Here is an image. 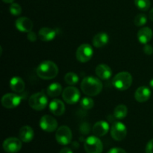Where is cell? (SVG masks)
<instances>
[{
    "label": "cell",
    "mask_w": 153,
    "mask_h": 153,
    "mask_svg": "<svg viewBox=\"0 0 153 153\" xmlns=\"http://www.w3.org/2000/svg\"><path fill=\"white\" fill-rule=\"evenodd\" d=\"M81 88L87 96L94 97L100 94L102 90V84L100 79L94 76H87L82 80Z\"/></svg>",
    "instance_id": "cell-1"
},
{
    "label": "cell",
    "mask_w": 153,
    "mask_h": 153,
    "mask_svg": "<svg viewBox=\"0 0 153 153\" xmlns=\"http://www.w3.org/2000/svg\"><path fill=\"white\" fill-rule=\"evenodd\" d=\"M37 75L42 79L50 80L58 74V67L56 64L51 61H45L40 63L36 69Z\"/></svg>",
    "instance_id": "cell-2"
},
{
    "label": "cell",
    "mask_w": 153,
    "mask_h": 153,
    "mask_svg": "<svg viewBox=\"0 0 153 153\" xmlns=\"http://www.w3.org/2000/svg\"><path fill=\"white\" fill-rule=\"evenodd\" d=\"M114 87L119 91H126L132 84V76L128 72H120L114 76L113 79Z\"/></svg>",
    "instance_id": "cell-3"
},
{
    "label": "cell",
    "mask_w": 153,
    "mask_h": 153,
    "mask_svg": "<svg viewBox=\"0 0 153 153\" xmlns=\"http://www.w3.org/2000/svg\"><path fill=\"white\" fill-rule=\"evenodd\" d=\"M48 99L43 92L32 94L28 100V105L31 108L36 111H42L47 106Z\"/></svg>",
    "instance_id": "cell-4"
},
{
    "label": "cell",
    "mask_w": 153,
    "mask_h": 153,
    "mask_svg": "<svg viewBox=\"0 0 153 153\" xmlns=\"http://www.w3.org/2000/svg\"><path fill=\"white\" fill-rule=\"evenodd\" d=\"M85 149L87 153H102L103 145L97 136H90L85 141Z\"/></svg>",
    "instance_id": "cell-5"
},
{
    "label": "cell",
    "mask_w": 153,
    "mask_h": 153,
    "mask_svg": "<svg viewBox=\"0 0 153 153\" xmlns=\"http://www.w3.org/2000/svg\"><path fill=\"white\" fill-rule=\"evenodd\" d=\"M93 55H94V49L92 46L88 43H84L79 46L77 49L76 57L79 62L86 63L92 58Z\"/></svg>",
    "instance_id": "cell-6"
},
{
    "label": "cell",
    "mask_w": 153,
    "mask_h": 153,
    "mask_svg": "<svg viewBox=\"0 0 153 153\" xmlns=\"http://www.w3.org/2000/svg\"><path fill=\"white\" fill-rule=\"evenodd\" d=\"M72 137L73 134L71 130L67 126H61L57 129L55 138L59 144L64 146L69 144L71 142Z\"/></svg>",
    "instance_id": "cell-7"
},
{
    "label": "cell",
    "mask_w": 153,
    "mask_h": 153,
    "mask_svg": "<svg viewBox=\"0 0 153 153\" xmlns=\"http://www.w3.org/2000/svg\"><path fill=\"white\" fill-rule=\"evenodd\" d=\"M22 99H23V97H22V96L9 93V94H6L5 95L3 96L1 102L4 108L11 109L17 107L20 104Z\"/></svg>",
    "instance_id": "cell-8"
},
{
    "label": "cell",
    "mask_w": 153,
    "mask_h": 153,
    "mask_svg": "<svg viewBox=\"0 0 153 153\" xmlns=\"http://www.w3.org/2000/svg\"><path fill=\"white\" fill-rule=\"evenodd\" d=\"M127 134V128L123 123L115 122L111 128V135L117 141L123 140Z\"/></svg>",
    "instance_id": "cell-9"
},
{
    "label": "cell",
    "mask_w": 153,
    "mask_h": 153,
    "mask_svg": "<svg viewBox=\"0 0 153 153\" xmlns=\"http://www.w3.org/2000/svg\"><path fill=\"white\" fill-rule=\"evenodd\" d=\"M62 97L68 104H76L80 99V92L75 87H67L63 91Z\"/></svg>",
    "instance_id": "cell-10"
},
{
    "label": "cell",
    "mask_w": 153,
    "mask_h": 153,
    "mask_svg": "<svg viewBox=\"0 0 153 153\" xmlns=\"http://www.w3.org/2000/svg\"><path fill=\"white\" fill-rule=\"evenodd\" d=\"M22 142L16 137H8L3 142V149L7 153H16L22 148Z\"/></svg>",
    "instance_id": "cell-11"
},
{
    "label": "cell",
    "mask_w": 153,
    "mask_h": 153,
    "mask_svg": "<svg viewBox=\"0 0 153 153\" xmlns=\"http://www.w3.org/2000/svg\"><path fill=\"white\" fill-rule=\"evenodd\" d=\"M40 126L46 132H52L58 128V122L53 117L50 115H44L40 120Z\"/></svg>",
    "instance_id": "cell-12"
},
{
    "label": "cell",
    "mask_w": 153,
    "mask_h": 153,
    "mask_svg": "<svg viewBox=\"0 0 153 153\" xmlns=\"http://www.w3.org/2000/svg\"><path fill=\"white\" fill-rule=\"evenodd\" d=\"M15 26H16V29L19 30V31L28 33L31 31L34 24L29 18L25 17V16H21V17L16 19V22H15Z\"/></svg>",
    "instance_id": "cell-13"
},
{
    "label": "cell",
    "mask_w": 153,
    "mask_h": 153,
    "mask_svg": "<svg viewBox=\"0 0 153 153\" xmlns=\"http://www.w3.org/2000/svg\"><path fill=\"white\" fill-rule=\"evenodd\" d=\"M151 97V91L148 87H139L135 91L134 98L139 102H144L149 100Z\"/></svg>",
    "instance_id": "cell-14"
},
{
    "label": "cell",
    "mask_w": 153,
    "mask_h": 153,
    "mask_svg": "<svg viewBox=\"0 0 153 153\" xmlns=\"http://www.w3.org/2000/svg\"><path fill=\"white\" fill-rule=\"evenodd\" d=\"M34 136V130L29 126H24L19 129V137L24 143H29L33 140Z\"/></svg>",
    "instance_id": "cell-15"
},
{
    "label": "cell",
    "mask_w": 153,
    "mask_h": 153,
    "mask_svg": "<svg viewBox=\"0 0 153 153\" xmlns=\"http://www.w3.org/2000/svg\"><path fill=\"white\" fill-rule=\"evenodd\" d=\"M49 110L55 116H61L65 111V105L61 100L55 99L49 104Z\"/></svg>",
    "instance_id": "cell-16"
},
{
    "label": "cell",
    "mask_w": 153,
    "mask_h": 153,
    "mask_svg": "<svg viewBox=\"0 0 153 153\" xmlns=\"http://www.w3.org/2000/svg\"><path fill=\"white\" fill-rule=\"evenodd\" d=\"M96 74L100 79L102 80H107L109 79L112 76V70L108 65L105 64H99L96 67Z\"/></svg>",
    "instance_id": "cell-17"
},
{
    "label": "cell",
    "mask_w": 153,
    "mask_h": 153,
    "mask_svg": "<svg viewBox=\"0 0 153 153\" xmlns=\"http://www.w3.org/2000/svg\"><path fill=\"white\" fill-rule=\"evenodd\" d=\"M109 131V125L105 121H98L93 126V132L97 137L105 136Z\"/></svg>",
    "instance_id": "cell-18"
},
{
    "label": "cell",
    "mask_w": 153,
    "mask_h": 153,
    "mask_svg": "<svg viewBox=\"0 0 153 153\" xmlns=\"http://www.w3.org/2000/svg\"><path fill=\"white\" fill-rule=\"evenodd\" d=\"M153 32L150 28L144 27V28H140L138 31L137 34V39L139 42L142 44H147L152 38Z\"/></svg>",
    "instance_id": "cell-19"
},
{
    "label": "cell",
    "mask_w": 153,
    "mask_h": 153,
    "mask_svg": "<svg viewBox=\"0 0 153 153\" xmlns=\"http://www.w3.org/2000/svg\"><path fill=\"white\" fill-rule=\"evenodd\" d=\"M39 37L41 40L45 42L52 41V40L55 38L56 36V31L55 30L52 29L51 28L48 27H43L40 29L38 32Z\"/></svg>",
    "instance_id": "cell-20"
},
{
    "label": "cell",
    "mask_w": 153,
    "mask_h": 153,
    "mask_svg": "<svg viewBox=\"0 0 153 153\" xmlns=\"http://www.w3.org/2000/svg\"><path fill=\"white\" fill-rule=\"evenodd\" d=\"M25 82L19 76H14L10 81V88L13 91L21 94L25 90Z\"/></svg>",
    "instance_id": "cell-21"
},
{
    "label": "cell",
    "mask_w": 153,
    "mask_h": 153,
    "mask_svg": "<svg viewBox=\"0 0 153 153\" xmlns=\"http://www.w3.org/2000/svg\"><path fill=\"white\" fill-rule=\"evenodd\" d=\"M109 37L106 33L100 32L96 34L93 39V45L96 48H102L108 43Z\"/></svg>",
    "instance_id": "cell-22"
},
{
    "label": "cell",
    "mask_w": 153,
    "mask_h": 153,
    "mask_svg": "<svg viewBox=\"0 0 153 153\" xmlns=\"http://www.w3.org/2000/svg\"><path fill=\"white\" fill-rule=\"evenodd\" d=\"M46 92H47L48 96L50 97H58L62 92V87L60 84L55 82L48 86Z\"/></svg>",
    "instance_id": "cell-23"
},
{
    "label": "cell",
    "mask_w": 153,
    "mask_h": 153,
    "mask_svg": "<svg viewBox=\"0 0 153 153\" xmlns=\"http://www.w3.org/2000/svg\"><path fill=\"white\" fill-rule=\"evenodd\" d=\"M128 108L124 105H119L114 110V116L117 120H123L127 116Z\"/></svg>",
    "instance_id": "cell-24"
},
{
    "label": "cell",
    "mask_w": 153,
    "mask_h": 153,
    "mask_svg": "<svg viewBox=\"0 0 153 153\" xmlns=\"http://www.w3.org/2000/svg\"><path fill=\"white\" fill-rule=\"evenodd\" d=\"M64 80H65L66 83L68 84V85H74L78 83L79 79L77 74H76L75 73L70 72V73H67L65 75V76H64Z\"/></svg>",
    "instance_id": "cell-25"
},
{
    "label": "cell",
    "mask_w": 153,
    "mask_h": 153,
    "mask_svg": "<svg viewBox=\"0 0 153 153\" xmlns=\"http://www.w3.org/2000/svg\"><path fill=\"white\" fill-rule=\"evenodd\" d=\"M135 6L142 11H146L149 10L151 5L150 0H134Z\"/></svg>",
    "instance_id": "cell-26"
},
{
    "label": "cell",
    "mask_w": 153,
    "mask_h": 153,
    "mask_svg": "<svg viewBox=\"0 0 153 153\" xmlns=\"http://www.w3.org/2000/svg\"><path fill=\"white\" fill-rule=\"evenodd\" d=\"M81 106L85 110H90L92 108L94 105V102L93 99L91 97H84L82 100H81Z\"/></svg>",
    "instance_id": "cell-27"
},
{
    "label": "cell",
    "mask_w": 153,
    "mask_h": 153,
    "mask_svg": "<svg viewBox=\"0 0 153 153\" xmlns=\"http://www.w3.org/2000/svg\"><path fill=\"white\" fill-rule=\"evenodd\" d=\"M134 22L136 26H143L147 22V17L143 13H139L135 16Z\"/></svg>",
    "instance_id": "cell-28"
},
{
    "label": "cell",
    "mask_w": 153,
    "mask_h": 153,
    "mask_svg": "<svg viewBox=\"0 0 153 153\" xmlns=\"http://www.w3.org/2000/svg\"><path fill=\"white\" fill-rule=\"evenodd\" d=\"M9 10H10V13L13 16H19L22 13V7L17 3H11Z\"/></svg>",
    "instance_id": "cell-29"
},
{
    "label": "cell",
    "mask_w": 153,
    "mask_h": 153,
    "mask_svg": "<svg viewBox=\"0 0 153 153\" xmlns=\"http://www.w3.org/2000/svg\"><path fill=\"white\" fill-rule=\"evenodd\" d=\"M143 52H144L145 54L148 55H152L153 53V48L152 47L151 45H148V44H145V46H143Z\"/></svg>",
    "instance_id": "cell-30"
},
{
    "label": "cell",
    "mask_w": 153,
    "mask_h": 153,
    "mask_svg": "<svg viewBox=\"0 0 153 153\" xmlns=\"http://www.w3.org/2000/svg\"><path fill=\"white\" fill-rule=\"evenodd\" d=\"M27 38H28V40H29V41L34 42L37 40V35H36L35 33L33 32V31H30V32H28V34H27Z\"/></svg>",
    "instance_id": "cell-31"
},
{
    "label": "cell",
    "mask_w": 153,
    "mask_h": 153,
    "mask_svg": "<svg viewBox=\"0 0 153 153\" xmlns=\"http://www.w3.org/2000/svg\"><path fill=\"white\" fill-rule=\"evenodd\" d=\"M146 153H153V139L148 142L146 146Z\"/></svg>",
    "instance_id": "cell-32"
},
{
    "label": "cell",
    "mask_w": 153,
    "mask_h": 153,
    "mask_svg": "<svg viewBox=\"0 0 153 153\" xmlns=\"http://www.w3.org/2000/svg\"><path fill=\"white\" fill-rule=\"evenodd\" d=\"M108 153H126L125 150L122 148H119V147H114L111 149L108 152Z\"/></svg>",
    "instance_id": "cell-33"
},
{
    "label": "cell",
    "mask_w": 153,
    "mask_h": 153,
    "mask_svg": "<svg viewBox=\"0 0 153 153\" xmlns=\"http://www.w3.org/2000/svg\"><path fill=\"white\" fill-rule=\"evenodd\" d=\"M59 153H73V152L70 148L65 147V148H63V149L60 151Z\"/></svg>",
    "instance_id": "cell-34"
},
{
    "label": "cell",
    "mask_w": 153,
    "mask_h": 153,
    "mask_svg": "<svg viewBox=\"0 0 153 153\" xmlns=\"http://www.w3.org/2000/svg\"><path fill=\"white\" fill-rule=\"evenodd\" d=\"M149 19H150L151 20H152V22H153V8L151 9L150 11H149Z\"/></svg>",
    "instance_id": "cell-35"
},
{
    "label": "cell",
    "mask_w": 153,
    "mask_h": 153,
    "mask_svg": "<svg viewBox=\"0 0 153 153\" xmlns=\"http://www.w3.org/2000/svg\"><path fill=\"white\" fill-rule=\"evenodd\" d=\"M4 3H13L14 0H2Z\"/></svg>",
    "instance_id": "cell-36"
},
{
    "label": "cell",
    "mask_w": 153,
    "mask_h": 153,
    "mask_svg": "<svg viewBox=\"0 0 153 153\" xmlns=\"http://www.w3.org/2000/svg\"><path fill=\"white\" fill-rule=\"evenodd\" d=\"M149 85H150V87L153 89V79L150 81V82H149Z\"/></svg>",
    "instance_id": "cell-37"
},
{
    "label": "cell",
    "mask_w": 153,
    "mask_h": 153,
    "mask_svg": "<svg viewBox=\"0 0 153 153\" xmlns=\"http://www.w3.org/2000/svg\"><path fill=\"white\" fill-rule=\"evenodd\" d=\"M152 124H153V121H152Z\"/></svg>",
    "instance_id": "cell-38"
}]
</instances>
